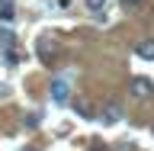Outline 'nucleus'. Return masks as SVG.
Returning a JSON list of instances; mask_svg holds the SVG:
<instances>
[{
	"label": "nucleus",
	"mask_w": 154,
	"mask_h": 151,
	"mask_svg": "<svg viewBox=\"0 0 154 151\" xmlns=\"http://www.w3.org/2000/svg\"><path fill=\"white\" fill-rule=\"evenodd\" d=\"M13 16H16V13H13V3H10V0H0V19H7V23H10Z\"/></svg>",
	"instance_id": "0eeeda50"
},
{
	"label": "nucleus",
	"mask_w": 154,
	"mask_h": 151,
	"mask_svg": "<svg viewBox=\"0 0 154 151\" xmlns=\"http://www.w3.org/2000/svg\"><path fill=\"white\" fill-rule=\"evenodd\" d=\"M116 151H135V145H132V142H119V145H116Z\"/></svg>",
	"instance_id": "9b49d317"
},
{
	"label": "nucleus",
	"mask_w": 154,
	"mask_h": 151,
	"mask_svg": "<svg viewBox=\"0 0 154 151\" xmlns=\"http://www.w3.org/2000/svg\"><path fill=\"white\" fill-rule=\"evenodd\" d=\"M0 45H3V48H10V52H13V48H16V36H13L10 29H0Z\"/></svg>",
	"instance_id": "423d86ee"
},
{
	"label": "nucleus",
	"mask_w": 154,
	"mask_h": 151,
	"mask_svg": "<svg viewBox=\"0 0 154 151\" xmlns=\"http://www.w3.org/2000/svg\"><path fill=\"white\" fill-rule=\"evenodd\" d=\"M26 125H29V129H35V125H38V116L29 113V116H26Z\"/></svg>",
	"instance_id": "9d476101"
},
{
	"label": "nucleus",
	"mask_w": 154,
	"mask_h": 151,
	"mask_svg": "<svg viewBox=\"0 0 154 151\" xmlns=\"http://www.w3.org/2000/svg\"><path fill=\"white\" fill-rule=\"evenodd\" d=\"M135 52H138V58H148V61H151V58H154V39L138 42V48H135Z\"/></svg>",
	"instance_id": "39448f33"
},
{
	"label": "nucleus",
	"mask_w": 154,
	"mask_h": 151,
	"mask_svg": "<svg viewBox=\"0 0 154 151\" xmlns=\"http://www.w3.org/2000/svg\"><path fill=\"white\" fill-rule=\"evenodd\" d=\"M100 119H103V122H119V119H122V106L116 103V100H109V103L103 106V116H100Z\"/></svg>",
	"instance_id": "20e7f679"
},
{
	"label": "nucleus",
	"mask_w": 154,
	"mask_h": 151,
	"mask_svg": "<svg viewBox=\"0 0 154 151\" xmlns=\"http://www.w3.org/2000/svg\"><path fill=\"white\" fill-rule=\"evenodd\" d=\"M154 93V84L148 80V77H135L132 80V96H138V100H144V96Z\"/></svg>",
	"instance_id": "7ed1b4c3"
},
{
	"label": "nucleus",
	"mask_w": 154,
	"mask_h": 151,
	"mask_svg": "<svg viewBox=\"0 0 154 151\" xmlns=\"http://www.w3.org/2000/svg\"><path fill=\"white\" fill-rule=\"evenodd\" d=\"M106 0H87V10H103Z\"/></svg>",
	"instance_id": "6e6552de"
},
{
	"label": "nucleus",
	"mask_w": 154,
	"mask_h": 151,
	"mask_svg": "<svg viewBox=\"0 0 154 151\" xmlns=\"http://www.w3.org/2000/svg\"><path fill=\"white\" fill-rule=\"evenodd\" d=\"M119 3H122V7H138L141 0H119Z\"/></svg>",
	"instance_id": "f8f14e48"
},
{
	"label": "nucleus",
	"mask_w": 154,
	"mask_h": 151,
	"mask_svg": "<svg viewBox=\"0 0 154 151\" xmlns=\"http://www.w3.org/2000/svg\"><path fill=\"white\" fill-rule=\"evenodd\" d=\"M35 52H38V58H42V61H55V55H58V39H51V36H42L35 42Z\"/></svg>",
	"instance_id": "f257e3e1"
},
{
	"label": "nucleus",
	"mask_w": 154,
	"mask_h": 151,
	"mask_svg": "<svg viewBox=\"0 0 154 151\" xmlns=\"http://www.w3.org/2000/svg\"><path fill=\"white\" fill-rule=\"evenodd\" d=\"M48 90H51V100H55V103H67V100H71V87H67V80H61V77L51 80Z\"/></svg>",
	"instance_id": "f03ea898"
},
{
	"label": "nucleus",
	"mask_w": 154,
	"mask_h": 151,
	"mask_svg": "<svg viewBox=\"0 0 154 151\" xmlns=\"http://www.w3.org/2000/svg\"><path fill=\"white\" fill-rule=\"evenodd\" d=\"M77 113L84 116V119H90V106H87V103H77Z\"/></svg>",
	"instance_id": "1a4fd4ad"
}]
</instances>
